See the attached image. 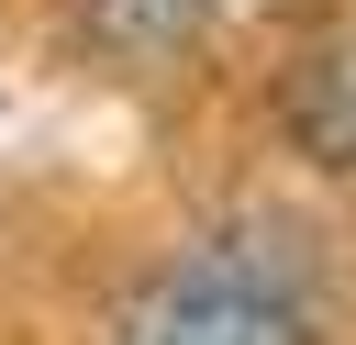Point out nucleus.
<instances>
[{"mask_svg": "<svg viewBox=\"0 0 356 345\" xmlns=\"http://www.w3.org/2000/svg\"><path fill=\"white\" fill-rule=\"evenodd\" d=\"M278 122H289L300 156L356 167V22H334V33H312V45L289 56V78H278Z\"/></svg>", "mask_w": 356, "mask_h": 345, "instance_id": "obj_2", "label": "nucleus"}, {"mask_svg": "<svg viewBox=\"0 0 356 345\" xmlns=\"http://www.w3.org/2000/svg\"><path fill=\"white\" fill-rule=\"evenodd\" d=\"M122 345H323L300 289L256 256H178L134 312H122Z\"/></svg>", "mask_w": 356, "mask_h": 345, "instance_id": "obj_1", "label": "nucleus"}, {"mask_svg": "<svg viewBox=\"0 0 356 345\" xmlns=\"http://www.w3.org/2000/svg\"><path fill=\"white\" fill-rule=\"evenodd\" d=\"M189 11L200 0H89V22L111 45H167V33H189Z\"/></svg>", "mask_w": 356, "mask_h": 345, "instance_id": "obj_3", "label": "nucleus"}]
</instances>
